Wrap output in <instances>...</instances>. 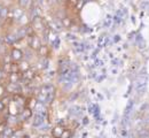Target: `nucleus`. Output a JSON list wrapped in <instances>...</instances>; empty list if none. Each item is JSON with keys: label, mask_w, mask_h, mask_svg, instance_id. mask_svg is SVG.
<instances>
[{"label": "nucleus", "mask_w": 149, "mask_h": 138, "mask_svg": "<svg viewBox=\"0 0 149 138\" xmlns=\"http://www.w3.org/2000/svg\"><path fill=\"white\" fill-rule=\"evenodd\" d=\"M44 122H45V116H44V115H41V114L36 113V114H35V116H33L32 125H33V127H36V128H38V127H39V125H41Z\"/></svg>", "instance_id": "obj_4"}, {"label": "nucleus", "mask_w": 149, "mask_h": 138, "mask_svg": "<svg viewBox=\"0 0 149 138\" xmlns=\"http://www.w3.org/2000/svg\"><path fill=\"white\" fill-rule=\"evenodd\" d=\"M140 8L141 9H149V0H143L140 4Z\"/></svg>", "instance_id": "obj_15"}, {"label": "nucleus", "mask_w": 149, "mask_h": 138, "mask_svg": "<svg viewBox=\"0 0 149 138\" xmlns=\"http://www.w3.org/2000/svg\"><path fill=\"white\" fill-rule=\"evenodd\" d=\"M53 135L61 137V135H62V129H61L60 127H58V128H55V130H53Z\"/></svg>", "instance_id": "obj_17"}, {"label": "nucleus", "mask_w": 149, "mask_h": 138, "mask_svg": "<svg viewBox=\"0 0 149 138\" xmlns=\"http://www.w3.org/2000/svg\"><path fill=\"white\" fill-rule=\"evenodd\" d=\"M83 123H84V124H87V123H88V118H84V121H83Z\"/></svg>", "instance_id": "obj_25"}, {"label": "nucleus", "mask_w": 149, "mask_h": 138, "mask_svg": "<svg viewBox=\"0 0 149 138\" xmlns=\"http://www.w3.org/2000/svg\"><path fill=\"white\" fill-rule=\"evenodd\" d=\"M0 114H1V112H0Z\"/></svg>", "instance_id": "obj_30"}, {"label": "nucleus", "mask_w": 149, "mask_h": 138, "mask_svg": "<svg viewBox=\"0 0 149 138\" xmlns=\"http://www.w3.org/2000/svg\"><path fill=\"white\" fill-rule=\"evenodd\" d=\"M12 12H13V19L16 21L17 19H19L25 12H24V9L22 8V7H15L14 9H12Z\"/></svg>", "instance_id": "obj_7"}, {"label": "nucleus", "mask_w": 149, "mask_h": 138, "mask_svg": "<svg viewBox=\"0 0 149 138\" xmlns=\"http://www.w3.org/2000/svg\"><path fill=\"white\" fill-rule=\"evenodd\" d=\"M21 120L22 121H25V120H29V118H31L32 116V109L31 108H23L22 111H21Z\"/></svg>", "instance_id": "obj_5"}, {"label": "nucleus", "mask_w": 149, "mask_h": 138, "mask_svg": "<svg viewBox=\"0 0 149 138\" xmlns=\"http://www.w3.org/2000/svg\"><path fill=\"white\" fill-rule=\"evenodd\" d=\"M28 19H29V18H28V16H26V14L24 13V14H23V15H22L19 19H17V20H16V22L19 23V25H26V23L29 22V20H28Z\"/></svg>", "instance_id": "obj_11"}, {"label": "nucleus", "mask_w": 149, "mask_h": 138, "mask_svg": "<svg viewBox=\"0 0 149 138\" xmlns=\"http://www.w3.org/2000/svg\"><path fill=\"white\" fill-rule=\"evenodd\" d=\"M146 86H147V77L145 75H140L138 79L135 81V89H136V92L140 95V93H143L145 90H146Z\"/></svg>", "instance_id": "obj_1"}, {"label": "nucleus", "mask_w": 149, "mask_h": 138, "mask_svg": "<svg viewBox=\"0 0 149 138\" xmlns=\"http://www.w3.org/2000/svg\"><path fill=\"white\" fill-rule=\"evenodd\" d=\"M58 45H60V38H58V37H56L55 39L52 41V46H53L54 48H57V47H58Z\"/></svg>", "instance_id": "obj_18"}, {"label": "nucleus", "mask_w": 149, "mask_h": 138, "mask_svg": "<svg viewBox=\"0 0 149 138\" xmlns=\"http://www.w3.org/2000/svg\"><path fill=\"white\" fill-rule=\"evenodd\" d=\"M5 109H6V105H5V104H3V101L0 99V112L2 113Z\"/></svg>", "instance_id": "obj_19"}, {"label": "nucleus", "mask_w": 149, "mask_h": 138, "mask_svg": "<svg viewBox=\"0 0 149 138\" xmlns=\"http://www.w3.org/2000/svg\"><path fill=\"white\" fill-rule=\"evenodd\" d=\"M74 48L78 51V52H81L85 50V45L83 43H74Z\"/></svg>", "instance_id": "obj_14"}, {"label": "nucleus", "mask_w": 149, "mask_h": 138, "mask_svg": "<svg viewBox=\"0 0 149 138\" xmlns=\"http://www.w3.org/2000/svg\"><path fill=\"white\" fill-rule=\"evenodd\" d=\"M37 51H38V53H39V55H40L41 58H45V57H47V55H48V47H47L46 45H42V44H41V46L38 48Z\"/></svg>", "instance_id": "obj_9"}, {"label": "nucleus", "mask_w": 149, "mask_h": 138, "mask_svg": "<svg viewBox=\"0 0 149 138\" xmlns=\"http://www.w3.org/2000/svg\"><path fill=\"white\" fill-rule=\"evenodd\" d=\"M67 39L74 40V39H76V36H74V34H68V35H67Z\"/></svg>", "instance_id": "obj_20"}, {"label": "nucleus", "mask_w": 149, "mask_h": 138, "mask_svg": "<svg viewBox=\"0 0 149 138\" xmlns=\"http://www.w3.org/2000/svg\"><path fill=\"white\" fill-rule=\"evenodd\" d=\"M17 2L19 7H22L23 9H26L30 6V4H32V0H17Z\"/></svg>", "instance_id": "obj_10"}, {"label": "nucleus", "mask_w": 149, "mask_h": 138, "mask_svg": "<svg viewBox=\"0 0 149 138\" xmlns=\"http://www.w3.org/2000/svg\"><path fill=\"white\" fill-rule=\"evenodd\" d=\"M22 78V76L19 75V73H9L8 75V82L9 83H19V81Z\"/></svg>", "instance_id": "obj_6"}, {"label": "nucleus", "mask_w": 149, "mask_h": 138, "mask_svg": "<svg viewBox=\"0 0 149 138\" xmlns=\"http://www.w3.org/2000/svg\"><path fill=\"white\" fill-rule=\"evenodd\" d=\"M111 74H113V75H116V74H117V69H116V68H112V69H111Z\"/></svg>", "instance_id": "obj_24"}, {"label": "nucleus", "mask_w": 149, "mask_h": 138, "mask_svg": "<svg viewBox=\"0 0 149 138\" xmlns=\"http://www.w3.org/2000/svg\"><path fill=\"white\" fill-rule=\"evenodd\" d=\"M28 37H30L29 38V47L31 48V50H35V51H37L38 48L41 46V39H40V37H38L37 35H31V36H28Z\"/></svg>", "instance_id": "obj_3"}, {"label": "nucleus", "mask_w": 149, "mask_h": 138, "mask_svg": "<svg viewBox=\"0 0 149 138\" xmlns=\"http://www.w3.org/2000/svg\"><path fill=\"white\" fill-rule=\"evenodd\" d=\"M111 23H112L111 16H110V15H108V16H107V19H104V21H103V27H104V28H109V27L111 25Z\"/></svg>", "instance_id": "obj_13"}, {"label": "nucleus", "mask_w": 149, "mask_h": 138, "mask_svg": "<svg viewBox=\"0 0 149 138\" xmlns=\"http://www.w3.org/2000/svg\"><path fill=\"white\" fill-rule=\"evenodd\" d=\"M0 1H1V0H0Z\"/></svg>", "instance_id": "obj_31"}, {"label": "nucleus", "mask_w": 149, "mask_h": 138, "mask_svg": "<svg viewBox=\"0 0 149 138\" xmlns=\"http://www.w3.org/2000/svg\"><path fill=\"white\" fill-rule=\"evenodd\" d=\"M122 136H126V131H122Z\"/></svg>", "instance_id": "obj_27"}, {"label": "nucleus", "mask_w": 149, "mask_h": 138, "mask_svg": "<svg viewBox=\"0 0 149 138\" xmlns=\"http://www.w3.org/2000/svg\"><path fill=\"white\" fill-rule=\"evenodd\" d=\"M81 113H83V111H80V108H79V107H74V108H71V109H70V114L76 115V116L81 115Z\"/></svg>", "instance_id": "obj_12"}, {"label": "nucleus", "mask_w": 149, "mask_h": 138, "mask_svg": "<svg viewBox=\"0 0 149 138\" xmlns=\"http://www.w3.org/2000/svg\"><path fill=\"white\" fill-rule=\"evenodd\" d=\"M146 122H147V123H149V116L147 118H146Z\"/></svg>", "instance_id": "obj_29"}, {"label": "nucleus", "mask_w": 149, "mask_h": 138, "mask_svg": "<svg viewBox=\"0 0 149 138\" xmlns=\"http://www.w3.org/2000/svg\"><path fill=\"white\" fill-rule=\"evenodd\" d=\"M115 37H116V38H115L113 41H118V40H119V36H115Z\"/></svg>", "instance_id": "obj_26"}, {"label": "nucleus", "mask_w": 149, "mask_h": 138, "mask_svg": "<svg viewBox=\"0 0 149 138\" xmlns=\"http://www.w3.org/2000/svg\"><path fill=\"white\" fill-rule=\"evenodd\" d=\"M118 63H119V60H117V59L112 60V64H115V66H118Z\"/></svg>", "instance_id": "obj_23"}, {"label": "nucleus", "mask_w": 149, "mask_h": 138, "mask_svg": "<svg viewBox=\"0 0 149 138\" xmlns=\"http://www.w3.org/2000/svg\"><path fill=\"white\" fill-rule=\"evenodd\" d=\"M9 55H10L12 61H15V62H19L22 61V59H24V52L19 47H13Z\"/></svg>", "instance_id": "obj_2"}, {"label": "nucleus", "mask_w": 149, "mask_h": 138, "mask_svg": "<svg viewBox=\"0 0 149 138\" xmlns=\"http://www.w3.org/2000/svg\"><path fill=\"white\" fill-rule=\"evenodd\" d=\"M5 75H6V74H5V73H3V70H2V68H1V67H0V81H1V79H2V77H3V76H5Z\"/></svg>", "instance_id": "obj_22"}, {"label": "nucleus", "mask_w": 149, "mask_h": 138, "mask_svg": "<svg viewBox=\"0 0 149 138\" xmlns=\"http://www.w3.org/2000/svg\"><path fill=\"white\" fill-rule=\"evenodd\" d=\"M13 132H14V129L12 128V127H9V125H7L6 128H5V130L1 132V137H12L13 136Z\"/></svg>", "instance_id": "obj_8"}, {"label": "nucleus", "mask_w": 149, "mask_h": 138, "mask_svg": "<svg viewBox=\"0 0 149 138\" xmlns=\"http://www.w3.org/2000/svg\"><path fill=\"white\" fill-rule=\"evenodd\" d=\"M1 43H3V38L0 36V44H1Z\"/></svg>", "instance_id": "obj_28"}, {"label": "nucleus", "mask_w": 149, "mask_h": 138, "mask_svg": "<svg viewBox=\"0 0 149 138\" xmlns=\"http://www.w3.org/2000/svg\"><path fill=\"white\" fill-rule=\"evenodd\" d=\"M94 63H95V66H96V67H101V66H102V64H103V62H102V61H101V60H95V62H94Z\"/></svg>", "instance_id": "obj_21"}, {"label": "nucleus", "mask_w": 149, "mask_h": 138, "mask_svg": "<svg viewBox=\"0 0 149 138\" xmlns=\"http://www.w3.org/2000/svg\"><path fill=\"white\" fill-rule=\"evenodd\" d=\"M138 136L139 137H149V132L147 131V130H141V131H139L138 132Z\"/></svg>", "instance_id": "obj_16"}]
</instances>
